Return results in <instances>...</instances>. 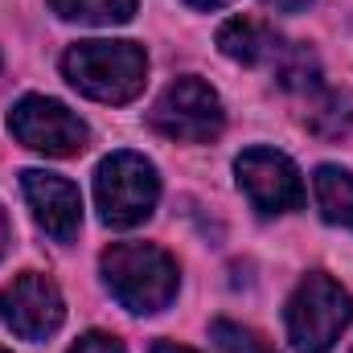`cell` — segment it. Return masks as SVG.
I'll list each match as a JSON object with an SVG mask.
<instances>
[{
	"instance_id": "cell-1",
	"label": "cell",
	"mask_w": 353,
	"mask_h": 353,
	"mask_svg": "<svg viewBox=\"0 0 353 353\" xmlns=\"http://www.w3.org/2000/svg\"><path fill=\"white\" fill-rule=\"evenodd\" d=\"M107 292L128 308V312H161L169 308L181 283L176 259L152 243H111L99 259Z\"/></svg>"
},
{
	"instance_id": "cell-2",
	"label": "cell",
	"mask_w": 353,
	"mask_h": 353,
	"mask_svg": "<svg viewBox=\"0 0 353 353\" xmlns=\"http://www.w3.org/2000/svg\"><path fill=\"white\" fill-rule=\"evenodd\" d=\"M62 74L94 103H132L148 83V54L136 41H79L66 50Z\"/></svg>"
},
{
	"instance_id": "cell-3",
	"label": "cell",
	"mask_w": 353,
	"mask_h": 353,
	"mask_svg": "<svg viewBox=\"0 0 353 353\" xmlns=\"http://www.w3.org/2000/svg\"><path fill=\"white\" fill-rule=\"evenodd\" d=\"M288 341L296 353H329L353 321V296L325 271H312L288 296Z\"/></svg>"
},
{
	"instance_id": "cell-4",
	"label": "cell",
	"mask_w": 353,
	"mask_h": 353,
	"mask_svg": "<svg viewBox=\"0 0 353 353\" xmlns=\"http://www.w3.org/2000/svg\"><path fill=\"white\" fill-rule=\"evenodd\" d=\"M161 197V176L157 165L140 152H111L99 173H94V205L99 218L115 230H132L148 222Z\"/></svg>"
},
{
	"instance_id": "cell-5",
	"label": "cell",
	"mask_w": 353,
	"mask_h": 353,
	"mask_svg": "<svg viewBox=\"0 0 353 353\" xmlns=\"http://www.w3.org/2000/svg\"><path fill=\"white\" fill-rule=\"evenodd\" d=\"M148 119H152V128L161 136H169L176 144H210L222 132L226 111H222L218 90L210 87L205 79L185 74V79H173L169 87L161 90V99L152 103Z\"/></svg>"
},
{
	"instance_id": "cell-6",
	"label": "cell",
	"mask_w": 353,
	"mask_h": 353,
	"mask_svg": "<svg viewBox=\"0 0 353 353\" xmlns=\"http://www.w3.org/2000/svg\"><path fill=\"white\" fill-rule=\"evenodd\" d=\"M8 132H12L25 148H33V152H41V157H58V161L79 157L90 144L87 123H83L66 103L46 99V94H25V99H17L12 111H8Z\"/></svg>"
},
{
	"instance_id": "cell-7",
	"label": "cell",
	"mask_w": 353,
	"mask_h": 353,
	"mask_svg": "<svg viewBox=\"0 0 353 353\" xmlns=\"http://www.w3.org/2000/svg\"><path fill=\"white\" fill-rule=\"evenodd\" d=\"M0 321L21 337V341H46L62 329L66 321V300L58 283L41 271H21L12 283L0 292Z\"/></svg>"
},
{
	"instance_id": "cell-8",
	"label": "cell",
	"mask_w": 353,
	"mask_h": 353,
	"mask_svg": "<svg viewBox=\"0 0 353 353\" xmlns=\"http://www.w3.org/2000/svg\"><path fill=\"white\" fill-rule=\"evenodd\" d=\"M234 176H239V189L251 197V205L263 214H292L304 205V176L275 148H263V144L247 148L234 161Z\"/></svg>"
},
{
	"instance_id": "cell-9",
	"label": "cell",
	"mask_w": 353,
	"mask_h": 353,
	"mask_svg": "<svg viewBox=\"0 0 353 353\" xmlns=\"http://www.w3.org/2000/svg\"><path fill=\"white\" fill-rule=\"evenodd\" d=\"M21 189H25V201H29L37 226L50 239L70 243L79 234V226H83V197H79L74 181L46 173V169H25L21 173Z\"/></svg>"
},
{
	"instance_id": "cell-10",
	"label": "cell",
	"mask_w": 353,
	"mask_h": 353,
	"mask_svg": "<svg viewBox=\"0 0 353 353\" xmlns=\"http://www.w3.org/2000/svg\"><path fill=\"white\" fill-rule=\"evenodd\" d=\"M218 50L243 66H271L275 54L283 50V37L275 29H267L263 21H251V17H230L222 29H218Z\"/></svg>"
},
{
	"instance_id": "cell-11",
	"label": "cell",
	"mask_w": 353,
	"mask_h": 353,
	"mask_svg": "<svg viewBox=\"0 0 353 353\" xmlns=\"http://www.w3.org/2000/svg\"><path fill=\"white\" fill-rule=\"evenodd\" d=\"M312 193L321 205V218L333 226H350L353 230V173L337 165H321L312 173Z\"/></svg>"
},
{
	"instance_id": "cell-12",
	"label": "cell",
	"mask_w": 353,
	"mask_h": 353,
	"mask_svg": "<svg viewBox=\"0 0 353 353\" xmlns=\"http://www.w3.org/2000/svg\"><path fill=\"white\" fill-rule=\"evenodd\" d=\"M50 8L79 25H128L136 17V0H50Z\"/></svg>"
},
{
	"instance_id": "cell-13",
	"label": "cell",
	"mask_w": 353,
	"mask_h": 353,
	"mask_svg": "<svg viewBox=\"0 0 353 353\" xmlns=\"http://www.w3.org/2000/svg\"><path fill=\"white\" fill-rule=\"evenodd\" d=\"M271 70L288 90H321V62H316V54L308 46L283 41V50L275 54Z\"/></svg>"
},
{
	"instance_id": "cell-14",
	"label": "cell",
	"mask_w": 353,
	"mask_h": 353,
	"mask_svg": "<svg viewBox=\"0 0 353 353\" xmlns=\"http://www.w3.org/2000/svg\"><path fill=\"white\" fill-rule=\"evenodd\" d=\"M210 337H214V345L222 353H271L267 341H259L251 329H243L234 321H214L210 325Z\"/></svg>"
},
{
	"instance_id": "cell-15",
	"label": "cell",
	"mask_w": 353,
	"mask_h": 353,
	"mask_svg": "<svg viewBox=\"0 0 353 353\" xmlns=\"http://www.w3.org/2000/svg\"><path fill=\"white\" fill-rule=\"evenodd\" d=\"M70 353H128V350H123L111 333H99V329H94V333H83V337L70 345Z\"/></svg>"
},
{
	"instance_id": "cell-16",
	"label": "cell",
	"mask_w": 353,
	"mask_h": 353,
	"mask_svg": "<svg viewBox=\"0 0 353 353\" xmlns=\"http://www.w3.org/2000/svg\"><path fill=\"white\" fill-rule=\"evenodd\" d=\"M267 8H275V12H304L312 0H263Z\"/></svg>"
},
{
	"instance_id": "cell-17",
	"label": "cell",
	"mask_w": 353,
	"mask_h": 353,
	"mask_svg": "<svg viewBox=\"0 0 353 353\" xmlns=\"http://www.w3.org/2000/svg\"><path fill=\"white\" fill-rule=\"evenodd\" d=\"M8 243H12V230H8V214H4V205H0V259H4V251H8Z\"/></svg>"
},
{
	"instance_id": "cell-18",
	"label": "cell",
	"mask_w": 353,
	"mask_h": 353,
	"mask_svg": "<svg viewBox=\"0 0 353 353\" xmlns=\"http://www.w3.org/2000/svg\"><path fill=\"white\" fill-rule=\"evenodd\" d=\"M152 353H193V350H185V345H173V341H157V345H152Z\"/></svg>"
},
{
	"instance_id": "cell-19",
	"label": "cell",
	"mask_w": 353,
	"mask_h": 353,
	"mask_svg": "<svg viewBox=\"0 0 353 353\" xmlns=\"http://www.w3.org/2000/svg\"><path fill=\"white\" fill-rule=\"evenodd\" d=\"M185 4H193V8H205V12H210V8H222V4H230V0H185Z\"/></svg>"
},
{
	"instance_id": "cell-20",
	"label": "cell",
	"mask_w": 353,
	"mask_h": 353,
	"mask_svg": "<svg viewBox=\"0 0 353 353\" xmlns=\"http://www.w3.org/2000/svg\"><path fill=\"white\" fill-rule=\"evenodd\" d=\"M0 353H8V350H0Z\"/></svg>"
}]
</instances>
